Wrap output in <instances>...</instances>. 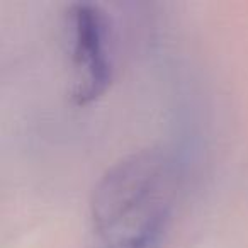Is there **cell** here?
<instances>
[{"label": "cell", "instance_id": "1", "mask_svg": "<svg viewBox=\"0 0 248 248\" xmlns=\"http://www.w3.org/2000/svg\"><path fill=\"white\" fill-rule=\"evenodd\" d=\"M179 184V163L163 150H140L121 158L92 190L87 248H163Z\"/></svg>", "mask_w": 248, "mask_h": 248}, {"label": "cell", "instance_id": "2", "mask_svg": "<svg viewBox=\"0 0 248 248\" xmlns=\"http://www.w3.org/2000/svg\"><path fill=\"white\" fill-rule=\"evenodd\" d=\"M73 106L85 107L104 95L112 82L109 49V22L100 7L87 2L72 4L66 11Z\"/></svg>", "mask_w": 248, "mask_h": 248}]
</instances>
